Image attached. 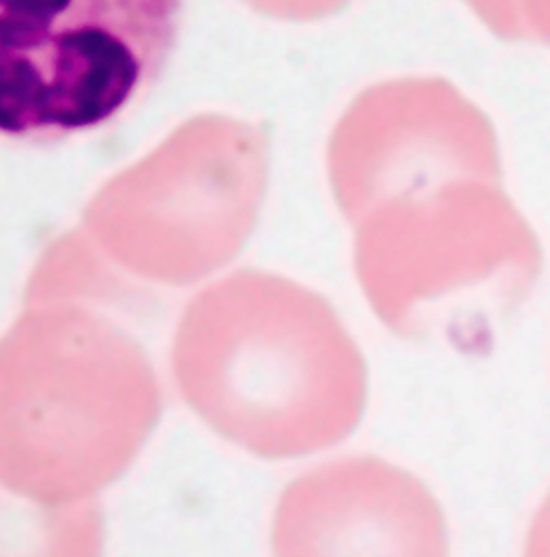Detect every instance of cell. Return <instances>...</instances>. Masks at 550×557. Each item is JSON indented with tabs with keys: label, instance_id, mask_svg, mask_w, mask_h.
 Here are the masks:
<instances>
[{
	"label": "cell",
	"instance_id": "1",
	"mask_svg": "<svg viewBox=\"0 0 550 557\" xmlns=\"http://www.w3.org/2000/svg\"><path fill=\"white\" fill-rule=\"evenodd\" d=\"M189 409L261 459L345 442L366 411V360L327 304L292 288L224 290L191 310L173 347Z\"/></svg>",
	"mask_w": 550,
	"mask_h": 557
},
{
	"label": "cell",
	"instance_id": "2",
	"mask_svg": "<svg viewBox=\"0 0 550 557\" xmlns=\"http://www.w3.org/2000/svg\"><path fill=\"white\" fill-rule=\"evenodd\" d=\"M160 416L151 360L108 325L28 319L0 341V486L24 499H92L136 461Z\"/></svg>",
	"mask_w": 550,
	"mask_h": 557
},
{
	"label": "cell",
	"instance_id": "3",
	"mask_svg": "<svg viewBox=\"0 0 550 557\" xmlns=\"http://www.w3.org/2000/svg\"><path fill=\"white\" fill-rule=\"evenodd\" d=\"M540 272V244L503 194L499 173L393 191L362 252L367 297L402 338L490 327L529 297Z\"/></svg>",
	"mask_w": 550,
	"mask_h": 557
},
{
	"label": "cell",
	"instance_id": "4",
	"mask_svg": "<svg viewBox=\"0 0 550 557\" xmlns=\"http://www.w3.org/2000/svg\"><path fill=\"white\" fill-rule=\"evenodd\" d=\"M185 0H0V136L54 143L112 123L168 65Z\"/></svg>",
	"mask_w": 550,
	"mask_h": 557
},
{
	"label": "cell",
	"instance_id": "5",
	"mask_svg": "<svg viewBox=\"0 0 550 557\" xmlns=\"http://www.w3.org/2000/svg\"><path fill=\"white\" fill-rule=\"evenodd\" d=\"M274 557H448V525L433 491L376 457L318 465L275 508Z\"/></svg>",
	"mask_w": 550,
	"mask_h": 557
},
{
	"label": "cell",
	"instance_id": "6",
	"mask_svg": "<svg viewBox=\"0 0 550 557\" xmlns=\"http://www.w3.org/2000/svg\"><path fill=\"white\" fill-rule=\"evenodd\" d=\"M103 541L99 502L43 506L0 486V557H103Z\"/></svg>",
	"mask_w": 550,
	"mask_h": 557
},
{
	"label": "cell",
	"instance_id": "7",
	"mask_svg": "<svg viewBox=\"0 0 550 557\" xmlns=\"http://www.w3.org/2000/svg\"><path fill=\"white\" fill-rule=\"evenodd\" d=\"M501 37L534 39L550 46V0H468Z\"/></svg>",
	"mask_w": 550,
	"mask_h": 557
},
{
	"label": "cell",
	"instance_id": "8",
	"mask_svg": "<svg viewBox=\"0 0 550 557\" xmlns=\"http://www.w3.org/2000/svg\"><path fill=\"white\" fill-rule=\"evenodd\" d=\"M523 557H550V495L532 521Z\"/></svg>",
	"mask_w": 550,
	"mask_h": 557
}]
</instances>
